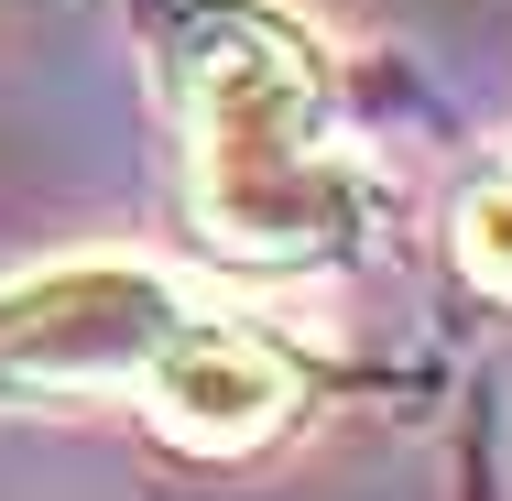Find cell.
Segmentation results:
<instances>
[{
  "label": "cell",
  "instance_id": "cell-2",
  "mask_svg": "<svg viewBox=\"0 0 512 501\" xmlns=\"http://www.w3.org/2000/svg\"><path fill=\"white\" fill-rule=\"evenodd\" d=\"M197 305L153 262H55L33 284H0V403H99L142 393L164 338Z\"/></svg>",
  "mask_w": 512,
  "mask_h": 501
},
{
  "label": "cell",
  "instance_id": "cell-3",
  "mask_svg": "<svg viewBox=\"0 0 512 501\" xmlns=\"http://www.w3.org/2000/svg\"><path fill=\"white\" fill-rule=\"evenodd\" d=\"M306 414V371L251 338V327H218V316H186L164 338V360L142 371V425L186 458H251L273 447L284 425Z\"/></svg>",
  "mask_w": 512,
  "mask_h": 501
},
{
  "label": "cell",
  "instance_id": "cell-1",
  "mask_svg": "<svg viewBox=\"0 0 512 501\" xmlns=\"http://www.w3.org/2000/svg\"><path fill=\"white\" fill-rule=\"evenodd\" d=\"M164 99L186 131V207L218 262L316 273L360 240V175L338 153V77L295 11L197 0L164 44Z\"/></svg>",
  "mask_w": 512,
  "mask_h": 501
},
{
  "label": "cell",
  "instance_id": "cell-4",
  "mask_svg": "<svg viewBox=\"0 0 512 501\" xmlns=\"http://www.w3.org/2000/svg\"><path fill=\"white\" fill-rule=\"evenodd\" d=\"M447 251H458V284H469V295L512 305V153L491 164V175H469V186H458Z\"/></svg>",
  "mask_w": 512,
  "mask_h": 501
}]
</instances>
